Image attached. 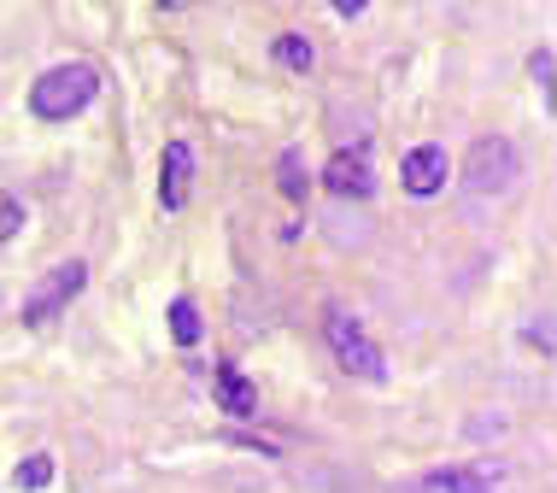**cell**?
<instances>
[{"instance_id":"cell-14","label":"cell","mask_w":557,"mask_h":493,"mask_svg":"<svg viewBox=\"0 0 557 493\" xmlns=\"http://www.w3.org/2000/svg\"><path fill=\"white\" fill-rule=\"evenodd\" d=\"M18 230H24V200H18V194L0 188V247H7Z\"/></svg>"},{"instance_id":"cell-11","label":"cell","mask_w":557,"mask_h":493,"mask_svg":"<svg viewBox=\"0 0 557 493\" xmlns=\"http://www.w3.org/2000/svg\"><path fill=\"white\" fill-rule=\"evenodd\" d=\"M270 53H276V65H282V71H311V65H318L311 41H306V36H294V29H288V36H276V48H270Z\"/></svg>"},{"instance_id":"cell-18","label":"cell","mask_w":557,"mask_h":493,"mask_svg":"<svg viewBox=\"0 0 557 493\" xmlns=\"http://www.w3.org/2000/svg\"><path fill=\"white\" fill-rule=\"evenodd\" d=\"M164 7H183V0H164Z\"/></svg>"},{"instance_id":"cell-17","label":"cell","mask_w":557,"mask_h":493,"mask_svg":"<svg viewBox=\"0 0 557 493\" xmlns=\"http://www.w3.org/2000/svg\"><path fill=\"white\" fill-rule=\"evenodd\" d=\"M329 7H335V12H341V19H358V12H364V7H370V0H329Z\"/></svg>"},{"instance_id":"cell-5","label":"cell","mask_w":557,"mask_h":493,"mask_svg":"<svg viewBox=\"0 0 557 493\" xmlns=\"http://www.w3.org/2000/svg\"><path fill=\"white\" fill-rule=\"evenodd\" d=\"M510 176H517V147H510L505 136H481L475 147H470V183L475 194H487V188H505Z\"/></svg>"},{"instance_id":"cell-2","label":"cell","mask_w":557,"mask_h":493,"mask_svg":"<svg viewBox=\"0 0 557 493\" xmlns=\"http://www.w3.org/2000/svg\"><path fill=\"white\" fill-rule=\"evenodd\" d=\"M323 335H329V353H335V365L346 370V377H358V382H387V358L382 347L364 335V323L352 318V311H329L323 318Z\"/></svg>"},{"instance_id":"cell-4","label":"cell","mask_w":557,"mask_h":493,"mask_svg":"<svg viewBox=\"0 0 557 493\" xmlns=\"http://www.w3.org/2000/svg\"><path fill=\"white\" fill-rule=\"evenodd\" d=\"M446 176H451V159H446L441 141H423L399 159V188L411 194V200H434V194L446 188Z\"/></svg>"},{"instance_id":"cell-12","label":"cell","mask_w":557,"mask_h":493,"mask_svg":"<svg viewBox=\"0 0 557 493\" xmlns=\"http://www.w3.org/2000/svg\"><path fill=\"white\" fill-rule=\"evenodd\" d=\"M276 176H282V188H288V200H306L311 176H306V159H299V147H288V153L276 159Z\"/></svg>"},{"instance_id":"cell-6","label":"cell","mask_w":557,"mask_h":493,"mask_svg":"<svg viewBox=\"0 0 557 493\" xmlns=\"http://www.w3.org/2000/svg\"><path fill=\"white\" fill-rule=\"evenodd\" d=\"M323 183L335 200H370L375 194V171H370V153L364 147H346V153L329 159V171H323Z\"/></svg>"},{"instance_id":"cell-8","label":"cell","mask_w":557,"mask_h":493,"mask_svg":"<svg viewBox=\"0 0 557 493\" xmlns=\"http://www.w3.org/2000/svg\"><path fill=\"white\" fill-rule=\"evenodd\" d=\"M212 382H218V387H212V394H218V406L230 411V417H252V411H259V387L247 382V370H240V365H230V358H223Z\"/></svg>"},{"instance_id":"cell-3","label":"cell","mask_w":557,"mask_h":493,"mask_svg":"<svg viewBox=\"0 0 557 493\" xmlns=\"http://www.w3.org/2000/svg\"><path fill=\"white\" fill-rule=\"evenodd\" d=\"M83 282H88V264H83V259H65V264H53V271L36 282V294L24 300V311H18V318H24L29 329L53 323L59 311H65V306L83 294Z\"/></svg>"},{"instance_id":"cell-1","label":"cell","mask_w":557,"mask_h":493,"mask_svg":"<svg viewBox=\"0 0 557 493\" xmlns=\"http://www.w3.org/2000/svg\"><path fill=\"white\" fill-rule=\"evenodd\" d=\"M100 95V71L88 65V59H65V65L41 71L36 88H29V112L41 118V124H71L77 112L95 107Z\"/></svg>"},{"instance_id":"cell-10","label":"cell","mask_w":557,"mask_h":493,"mask_svg":"<svg viewBox=\"0 0 557 493\" xmlns=\"http://www.w3.org/2000/svg\"><path fill=\"white\" fill-rule=\"evenodd\" d=\"M429 488H434V493H493L487 470H434Z\"/></svg>"},{"instance_id":"cell-13","label":"cell","mask_w":557,"mask_h":493,"mask_svg":"<svg viewBox=\"0 0 557 493\" xmlns=\"http://www.w3.org/2000/svg\"><path fill=\"white\" fill-rule=\"evenodd\" d=\"M48 482H53V458H48V453H29L24 465H18V488H24V493H41Z\"/></svg>"},{"instance_id":"cell-16","label":"cell","mask_w":557,"mask_h":493,"mask_svg":"<svg viewBox=\"0 0 557 493\" xmlns=\"http://www.w3.org/2000/svg\"><path fill=\"white\" fill-rule=\"evenodd\" d=\"M529 347H540L552 358V318H540V323H529Z\"/></svg>"},{"instance_id":"cell-15","label":"cell","mask_w":557,"mask_h":493,"mask_svg":"<svg viewBox=\"0 0 557 493\" xmlns=\"http://www.w3.org/2000/svg\"><path fill=\"white\" fill-rule=\"evenodd\" d=\"M529 77H534L540 88H552V48H534V53H529Z\"/></svg>"},{"instance_id":"cell-9","label":"cell","mask_w":557,"mask_h":493,"mask_svg":"<svg viewBox=\"0 0 557 493\" xmlns=\"http://www.w3.org/2000/svg\"><path fill=\"white\" fill-rule=\"evenodd\" d=\"M171 341H176V347H200V311H194L188 294H176V300H171Z\"/></svg>"},{"instance_id":"cell-7","label":"cell","mask_w":557,"mask_h":493,"mask_svg":"<svg viewBox=\"0 0 557 493\" xmlns=\"http://www.w3.org/2000/svg\"><path fill=\"white\" fill-rule=\"evenodd\" d=\"M194 188V147L188 141H164V164H159V212H183Z\"/></svg>"}]
</instances>
